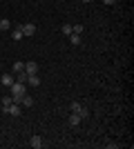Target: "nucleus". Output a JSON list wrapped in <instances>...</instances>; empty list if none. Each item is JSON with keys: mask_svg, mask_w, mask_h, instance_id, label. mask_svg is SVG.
<instances>
[{"mask_svg": "<svg viewBox=\"0 0 134 149\" xmlns=\"http://www.w3.org/2000/svg\"><path fill=\"white\" fill-rule=\"evenodd\" d=\"M27 85H29V87H40V78H38V74L29 76V78H27Z\"/></svg>", "mask_w": 134, "mask_h": 149, "instance_id": "8", "label": "nucleus"}, {"mask_svg": "<svg viewBox=\"0 0 134 149\" xmlns=\"http://www.w3.org/2000/svg\"><path fill=\"white\" fill-rule=\"evenodd\" d=\"M83 2H92V0H83Z\"/></svg>", "mask_w": 134, "mask_h": 149, "instance_id": "20", "label": "nucleus"}, {"mask_svg": "<svg viewBox=\"0 0 134 149\" xmlns=\"http://www.w3.org/2000/svg\"><path fill=\"white\" fill-rule=\"evenodd\" d=\"M9 29H11V22L7 18H0V31H9Z\"/></svg>", "mask_w": 134, "mask_h": 149, "instance_id": "11", "label": "nucleus"}, {"mask_svg": "<svg viewBox=\"0 0 134 149\" xmlns=\"http://www.w3.org/2000/svg\"><path fill=\"white\" fill-rule=\"evenodd\" d=\"M69 42L74 45V47H78V45H81V33H69Z\"/></svg>", "mask_w": 134, "mask_h": 149, "instance_id": "12", "label": "nucleus"}, {"mask_svg": "<svg viewBox=\"0 0 134 149\" xmlns=\"http://www.w3.org/2000/svg\"><path fill=\"white\" fill-rule=\"evenodd\" d=\"M0 33H2V31H0Z\"/></svg>", "mask_w": 134, "mask_h": 149, "instance_id": "21", "label": "nucleus"}, {"mask_svg": "<svg viewBox=\"0 0 134 149\" xmlns=\"http://www.w3.org/2000/svg\"><path fill=\"white\" fill-rule=\"evenodd\" d=\"M11 102H13V98H11V96H5V98H2V109L7 111V107L11 105Z\"/></svg>", "mask_w": 134, "mask_h": 149, "instance_id": "16", "label": "nucleus"}, {"mask_svg": "<svg viewBox=\"0 0 134 149\" xmlns=\"http://www.w3.org/2000/svg\"><path fill=\"white\" fill-rule=\"evenodd\" d=\"M72 111L76 113V116H81V120L89 118V109H87V107H83L81 102H74V105H72Z\"/></svg>", "mask_w": 134, "mask_h": 149, "instance_id": "2", "label": "nucleus"}, {"mask_svg": "<svg viewBox=\"0 0 134 149\" xmlns=\"http://www.w3.org/2000/svg\"><path fill=\"white\" fill-rule=\"evenodd\" d=\"M20 105H22V107H34V98L25 93V96H22V100H20Z\"/></svg>", "mask_w": 134, "mask_h": 149, "instance_id": "10", "label": "nucleus"}, {"mask_svg": "<svg viewBox=\"0 0 134 149\" xmlns=\"http://www.w3.org/2000/svg\"><path fill=\"white\" fill-rule=\"evenodd\" d=\"M13 80H16V78H13L11 74H2V76H0V82H2L5 87H11V85H13Z\"/></svg>", "mask_w": 134, "mask_h": 149, "instance_id": "7", "label": "nucleus"}, {"mask_svg": "<svg viewBox=\"0 0 134 149\" xmlns=\"http://www.w3.org/2000/svg\"><path fill=\"white\" fill-rule=\"evenodd\" d=\"M27 78H29V74H27V71H18V74H16V82L27 85Z\"/></svg>", "mask_w": 134, "mask_h": 149, "instance_id": "9", "label": "nucleus"}, {"mask_svg": "<svg viewBox=\"0 0 134 149\" xmlns=\"http://www.w3.org/2000/svg\"><path fill=\"white\" fill-rule=\"evenodd\" d=\"M78 125H81V116L72 113V116H69V127H78Z\"/></svg>", "mask_w": 134, "mask_h": 149, "instance_id": "13", "label": "nucleus"}, {"mask_svg": "<svg viewBox=\"0 0 134 149\" xmlns=\"http://www.w3.org/2000/svg\"><path fill=\"white\" fill-rule=\"evenodd\" d=\"M9 89H11V98H13V102H18V105H20V100H22V96H25V91H27L25 85L13 80V85H11Z\"/></svg>", "mask_w": 134, "mask_h": 149, "instance_id": "1", "label": "nucleus"}, {"mask_svg": "<svg viewBox=\"0 0 134 149\" xmlns=\"http://www.w3.org/2000/svg\"><path fill=\"white\" fill-rule=\"evenodd\" d=\"M25 71H27V74H29V76H34V74H38V62H25Z\"/></svg>", "mask_w": 134, "mask_h": 149, "instance_id": "6", "label": "nucleus"}, {"mask_svg": "<svg viewBox=\"0 0 134 149\" xmlns=\"http://www.w3.org/2000/svg\"><path fill=\"white\" fill-rule=\"evenodd\" d=\"M5 113H9V116H13V118H18L20 113H22V105H18V102H11V105L7 107V111Z\"/></svg>", "mask_w": 134, "mask_h": 149, "instance_id": "3", "label": "nucleus"}, {"mask_svg": "<svg viewBox=\"0 0 134 149\" xmlns=\"http://www.w3.org/2000/svg\"><path fill=\"white\" fill-rule=\"evenodd\" d=\"M13 74H18V71H25V65H22V62H20V60H16V62H13Z\"/></svg>", "mask_w": 134, "mask_h": 149, "instance_id": "14", "label": "nucleus"}, {"mask_svg": "<svg viewBox=\"0 0 134 149\" xmlns=\"http://www.w3.org/2000/svg\"><path fill=\"white\" fill-rule=\"evenodd\" d=\"M103 2H105V5H114L116 0H103Z\"/></svg>", "mask_w": 134, "mask_h": 149, "instance_id": "19", "label": "nucleus"}, {"mask_svg": "<svg viewBox=\"0 0 134 149\" xmlns=\"http://www.w3.org/2000/svg\"><path fill=\"white\" fill-rule=\"evenodd\" d=\"M60 31H63L65 36H69V33H72V25H69V22H65V25L60 27Z\"/></svg>", "mask_w": 134, "mask_h": 149, "instance_id": "17", "label": "nucleus"}, {"mask_svg": "<svg viewBox=\"0 0 134 149\" xmlns=\"http://www.w3.org/2000/svg\"><path fill=\"white\" fill-rule=\"evenodd\" d=\"M72 33H83V25H72Z\"/></svg>", "mask_w": 134, "mask_h": 149, "instance_id": "18", "label": "nucleus"}, {"mask_svg": "<svg viewBox=\"0 0 134 149\" xmlns=\"http://www.w3.org/2000/svg\"><path fill=\"white\" fill-rule=\"evenodd\" d=\"M20 29H22V36H34V33H36V25H34V22H27V25H22Z\"/></svg>", "mask_w": 134, "mask_h": 149, "instance_id": "5", "label": "nucleus"}, {"mask_svg": "<svg viewBox=\"0 0 134 149\" xmlns=\"http://www.w3.org/2000/svg\"><path fill=\"white\" fill-rule=\"evenodd\" d=\"M29 147H34V149H43L45 147V140L40 136H32L29 138Z\"/></svg>", "mask_w": 134, "mask_h": 149, "instance_id": "4", "label": "nucleus"}, {"mask_svg": "<svg viewBox=\"0 0 134 149\" xmlns=\"http://www.w3.org/2000/svg\"><path fill=\"white\" fill-rule=\"evenodd\" d=\"M11 38H13V40H20V38H22V29H20V27H16V29L11 31Z\"/></svg>", "mask_w": 134, "mask_h": 149, "instance_id": "15", "label": "nucleus"}]
</instances>
